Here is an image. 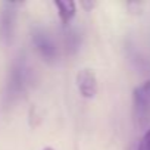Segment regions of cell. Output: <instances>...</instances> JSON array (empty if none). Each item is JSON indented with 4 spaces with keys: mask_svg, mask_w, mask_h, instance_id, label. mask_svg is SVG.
<instances>
[{
    "mask_svg": "<svg viewBox=\"0 0 150 150\" xmlns=\"http://www.w3.org/2000/svg\"><path fill=\"white\" fill-rule=\"evenodd\" d=\"M132 119L141 129L150 124V80L141 83L132 91Z\"/></svg>",
    "mask_w": 150,
    "mask_h": 150,
    "instance_id": "obj_1",
    "label": "cell"
},
{
    "mask_svg": "<svg viewBox=\"0 0 150 150\" xmlns=\"http://www.w3.org/2000/svg\"><path fill=\"white\" fill-rule=\"evenodd\" d=\"M75 83H77V88H78L81 97L93 99L97 94L99 83H97L96 74L91 69H88V68L80 69L78 74H77V77H75Z\"/></svg>",
    "mask_w": 150,
    "mask_h": 150,
    "instance_id": "obj_2",
    "label": "cell"
},
{
    "mask_svg": "<svg viewBox=\"0 0 150 150\" xmlns=\"http://www.w3.org/2000/svg\"><path fill=\"white\" fill-rule=\"evenodd\" d=\"M18 3H3V9L0 13V34L8 41L12 37L13 22H15V8Z\"/></svg>",
    "mask_w": 150,
    "mask_h": 150,
    "instance_id": "obj_3",
    "label": "cell"
},
{
    "mask_svg": "<svg viewBox=\"0 0 150 150\" xmlns=\"http://www.w3.org/2000/svg\"><path fill=\"white\" fill-rule=\"evenodd\" d=\"M33 43L35 44L38 53L49 62L54 60L56 59V54H57V50H56V46L54 43L50 40V37L44 33H34L33 35Z\"/></svg>",
    "mask_w": 150,
    "mask_h": 150,
    "instance_id": "obj_4",
    "label": "cell"
},
{
    "mask_svg": "<svg viewBox=\"0 0 150 150\" xmlns=\"http://www.w3.org/2000/svg\"><path fill=\"white\" fill-rule=\"evenodd\" d=\"M54 8L57 9V15H59V19L63 25H68L75 13H77V3L72 2V0H66V2H60V0H54L53 2Z\"/></svg>",
    "mask_w": 150,
    "mask_h": 150,
    "instance_id": "obj_5",
    "label": "cell"
},
{
    "mask_svg": "<svg viewBox=\"0 0 150 150\" xmlns=\"http://www.w3.org/2000/svg\"><path fill=\"white\" fill-rule=\"evenodd\" d=\"M137 150H150V128H149V129L144 132V135L141 137Z\"/></svg>",
    "mask_w": 150,
    "mask_h": 150,
    "instance_id": "obj_6",
    "label": "cell"
},
{
    "mask_svg": "<svg viewBox=\"0 0 150 150\" xmlns=\"http://www.w3.org/2000/svg\"><path fill=\"white\" fill-rule=\"evenodd\" d=\"M96 6H97V2H86V0H84V2H81V8H84L87 12L91 11V9H94Z\"/></svg>",
    "mask_w": 150,
    "mask_h": 150,
    "instance_id": "obj_7",
    "label": "cell"
},
{
    "mask_svg": "<svg viewBox=\"0 0 150 150\" xmlns=\"http://www.w3.org/2000/svg\"><path fill=\"white\" fill-rule=\"evenodd\" d=\"M43 150H54V149H53V147H44Z\"/></svg>",
    "mask_w": 150,
    "mask_h": 150,
    "instance_id": "obj_8",
    "label": "cell"
}]
</instances>
